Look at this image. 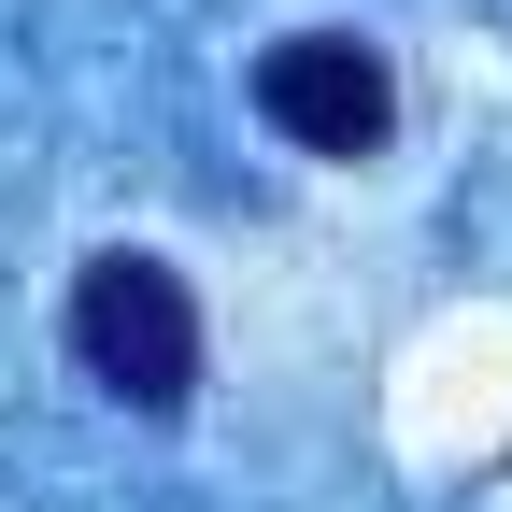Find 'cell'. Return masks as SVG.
<instances>
[{"instance_id": "cell-2", "label": "cell", "mask_w": 512, "mask_h": 512, "mask_svg": "<svg viewBox=\"0 0 512 512\" xmlns=\"http://www.w3.org/2000/svg\"><path fill=\"white\" fill-rule=\"evenodd\" d=\"M256 114H271L299 157H384L399 72H384V43H356V29H285L256 57Z\"/></svg>"}, {"instance_id": "cell-1", "label": "cell", "mask_w": 512, "mask_h": 512, "mask_svg": "<svg viewBox=\"0 0 512 512\" xmlns=\"http://www.w3.org/2000/svg\"><path fill=\"white\" fill-rule=\"evenodd\" d=\"M72 356L114 384L128 413H185V384H200V299H185L171 256L114 242L72 271Z\"/></svg>"}]
</instances>
